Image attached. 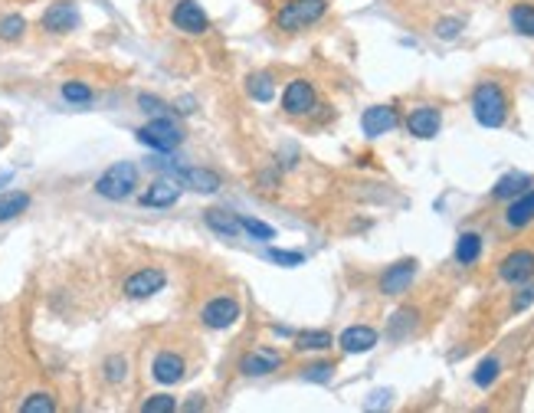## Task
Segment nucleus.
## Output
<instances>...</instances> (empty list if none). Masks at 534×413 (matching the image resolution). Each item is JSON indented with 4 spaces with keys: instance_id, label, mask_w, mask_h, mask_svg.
<instances>
[{
    "instance_id": "1",
    "label": "nucleus",
    "mask_w": 534,
    "mask_h": 413,
    "mask_svg": "<svg viewBox=\"0 0 534 413\" xmlns=\"http://www.w3.org/2000/svg\"><path fill=\"white\" fill-rule=\"evenodd\" d=\"M472 115L482 129H502L508 121V96L495 79H482L472 92Z\"/></svg>"
},
{
    "instance_id": "2",
    "label": "nucleus",
    "mask_w": 534,
    "mask_h": 413,
    "mask_svg": "<svg viewBox=\"0 0 534 413\" xmlns=\"http://www.w3.org/2000/svg\"><path fill=\"white\" fill-rule=\"evenodd\" d=\"M135 191H138V164L135 161H115L96 181V194L102 200H112V204L129 200Z\"/></svg>"
},
{
    "instance_id": "3",
    "label": "nucleus",
    "mask_w": 534,
    "mask_h": 413,
    "mask_svg": "<svg viewBox=\"0 0 534 413\" xmlns=\"http://www.w3.org/2000/svg\"><path fill=\"white\" fill-rule=\"evenodd\" d=\"M328 13V0H289L282 4L276 13V30L282 33H299L309 30Z\"/></svg>"
},
{
    "instance_id": "4",
    "label": "nucleus",
    "mask_w": 534,
    "mask_h": 413,
    "mask_svg": "<svg viewBox=\"0 0 534 413\" xmlns=\"http://www.w3.org/2000/svg\"><path fill=\"white\" fill-rule=\"evenodd\" d=\"M135 138H138L145 148H151V152H174V148L184 142V131L181 125L171 119H151L148 125H141V129L135 131Z\"/></svg>"
},
{
    "instance_id": "5",
    "label": "nucleus",
    "mask_w": 534,
    "mask_h": 413,
    "mask_svg": "<svg viewBox=\"0 0 534 413\" xmlns=\"http://www.w3.org/2000/svg\"><path fill=\"white\" fill-rule=\"evenodd\" d=\"M243 316V305L236 295H216L200 308V325L214 328V331H224V328H233Z\"/></svg>"
},
{
    "instance_id": "6",
    "label": "nucleus",
    "mask_w": 534,
    "mask_h": 413,
    "mask_svg": "<svg viewBox=\"0 0 534 413\" xmlns=\"http://www.w3.org/2000/svg\"><path fill=\"white\" fill-rule=\"evenodd\" d=\"M164 285H168V272L161 269V266H141V269H135L129 279L122 283V292H125V299L141 302V299L158 295Z\"/></svg>"
},
{
    "instance_id": "7",
    "label": "nucleus",
    "mask_w": 534,
    "mask_h": 413,
    "mask_svg": "<svg viewBox=\"0 0 534 413\" xmlns=\"http://www.w3.org/2000/svg\"><path fill=\"white\" fill-rule=\"evenodd\" d=\"M79 23H82V17H79V7H75L73 0H56V4H50L43 11V17H40V27H43L46 33H53V36L79 30Z\"/></svg>"
},
{
    "instance_id": "8",
    "label": "nucleus",
    "mask_w": 534,
    "mask_h": 413,
    "mask_svg": "<svg viewBox=\"0 0 534 413\" xmlns=\"http://www.w3.org/2000/svg\"><path fill=\"white\" fill-rule=\"evenodd\" d=\"M171 23L181 33H187V36H203V33L210 30V17H207V11H203L197 0H177L171 11Z\"/></svg>"
},
{
    "instance_id": "9",
    "label": "nucleus",
    "mask_w": 534,
    "mask_h": 413,
    "mask_svg": "<svg viewBox=\"0 0 534 413\" xmlns=\"http://www.w3.org/2000/svg\"><path fill=\"white\" fill-rule=\"evenodd\" d=\"M315 102H318V96H315V86H311L309 79H292L289 86H286V92H282V112L289 119L309 115L315 109Z\"/></svg>"
},
{
    "instance_id": "10",
    "label": "nucleus",
    "mask_w": 534,
    "mask_h": 413,
    "mask_svg": "<svg viewBox=\"0 0 534 413\" xmlns=\"http://www.w3.org/2000/svg\"><path fill=\"white\" fill-rule=\"evenodd\" d=\"M151 378L158 384H164V387L181 384L184 378H187V361H184V355H177V351L171 348L158 351L154 361H151Z\"/></svg>"
},
{
    "instance_id": "11",
    "label": "nucleus",
    "mask_w": 534,
    "mask_h": 413,
    "mask_svg": "<svg viewBox=\"0 0 534 413\" xmlns=\"http://www.w3.org/2000/svg\"><path fill=\"white\" fill-rule=\"evenodd\" d=\"M279 368H282V351L269 348V345L246 351L243 358H240V374L243 378H266V374H272Z\"/></svg>"
},
{
    "instance_id": "12",
    "label": "nucleus",
    "mask_w": 534,
    "mask_h": 413,
    "mask_svg": "<svg viewBox=\"0 0 534 413\" xmlns=\"http://www.w3.org/2000/svg\"><path fill=\"white\" fill-rule=\"evenodd\" d=\"M499 279L508 285H524L534 279V253L531 250H514L508 253L499 266Z\"/></svg>"
},
{
    "instance_id": "13",
    "label": "nucleus",
    "mask_w": 534,
    "mask_h": 413,
    "mask_svg": "<svg viewBox=\"0 0 534 413\" xmlns=\"http://www.w3.org/2000/svg\"><path fill=\"white\" fill-rule=\"evenodd\" d=\"M439 129H443V112L436 105H420L406 115V131L420 138V142H429V138H436Z\"/></svg>"
},
{
    "instance_id": "14",
    "label": "nucleus",
    "mask_w": 534,
    "mask_h": 413,
    "mask_svg": "<svg viewBox=\"0 0 534 413\" xmlns=\"http://www.w3.org/2000/svg\"><path fill=\"white\" fill-rule=\"evenodd\" d=\"M413 279H417V260H400L384 269V276H381V292L404 295V292H410Z\"/></svg>"
},
{
    "instance_id": "15",
    "label": "nucleus",
    "mask_w": 534,
    "mask_h": 413,
    "mask_svg": "<svg viewBox=\"0 0 534 413\" xmlns=\"http://www.w3.org/2000/svg\"><path fill=\"white\" fill-rule=\"evenodd\" d=\"M397 125H400V115H397L394 105H371L361 115V131L367 138H381L387 131H394Z\"/></svg>"
},
{
    "instance_id": "16",
    "label": "nucleus",
    "mask_w": 534,
    "mask_h": 413,
    "mask_svg": "<svg viewBox=\"0 0 534 413\" xmlns=\"http://www.w3.org/2000/svg\"><path fill=\"white\" fill-rule=\"evenodd\" d=\"M177 181H181L184 187H191L193 194H216L220 187H224V177H220V171H214V168H181L177 171Z\"/></svg>"
},
{
    "instance_id": "17",
    "label": "nucleus",
    "mask_w": 534,
    "mask_h": 413,
    "mask_svg": "<svg viewBox=\"0 0 534 413\" xmlns=\"http://www.w3.org/2000/svg\"><path fill=\"white\" fill-rule=\"evenodd\" d=\"M377 341H381V331L371 325H351L344 328L342 338H338V345H342L344 355H367V351L377 348Z\"/></svg>"
},
{
    "instance_id": "18",
    "label": "nucleus",
    "mask_w": 534,
    "mask_h": 413,
    "mask_svg": "<svg viewBox=\"0 0 534 413\" xmlns=\"http://www.w3.org/2000/svg\"><path fill=\"white\" fill-rule=\"evenodd\" d=\"M181 191L184 184L181 181H174V177H161L154 184H148V191L138 197L141 206H174L181 200Z\"/></svg>"
},
{
    "instance_id": "19",
    "label": "nucleus",
    "mask_w": 534,
    "mask_h": 413,
    "mask_svg": "<svg viewBox=\"0 0 534 413\" xmlns=\"http://www.w3.org/2000/svg\"><path fill=\"white\" fill-rule=\"evenodd\" d=\"M203 223L214 230L216 237L224 239H236L243 233V223L236 217L233 210H220V206H210V210H203Z\"/></svg>"
},
{
    "instance_id": "20",
    "label": "nucleus",
    "mask_w": 534,
    "mask_h": 413,
    "mask_svg": "<svg viewBox=\"0 0 534 413\" xmlns=\"http://www.w3.org/2000/svg\"><path fill=\"white\" fill-rule=\"evenodd\" d=\"M531 220H534V191L528 187L524 194H518L512 204H508V210H505V223L512 230H524Z\"/></svg>"
},
{
    "instance_id": "21",
    "label": "nucleus",
    "mask_w": 534,
    "mask_h": 413,
    "mask_svg": "<svg viewBox=\"0 0 534 413\" xmlns=\"http://www.w3.org/2000/svg\"><path fill=\"white\" fill-rule=\"evenodd\" d=\"M528 187H531V175H524V171H508L499 184L491 187V197H495V200H514V197L524 194Z\"/></svg>"
},
{
    "instance_id": "22",
    "label": "nucleus",
    "mask_w": 534,
    "mask_h": 413,
    "mask_svg": "<svg viewBox=\"0 0 534 413\" xmlns=\"http://www.w3.org/2000/svg\"><path fill=\"white\" fill-rule=\"evenodd\" d=\"M33 204V197L27 191H4L0 194V223H7V220H17L20 214H27Z\"/></svg>"
},
{
    "instance_id": "23",
    "label": "nucleus",
    "mask_w": 534,
    "mask_h": 413,
    "mask_svg": "<svg viewBox=\"0 0 534 413\" xmlns=\"http://www.w3.org/2000/svg\"><path fill=\"white\" fill-rule=\"evenodd\" d=\"M417 322H420L417 308H400V312H394V316H390V325H387V338H390V341H404V338L413 335Z\"/></svg>"
},
{
    "instance_id": "24",
    "label": "nucleus",
    "mask_w": 534,
    "mask_h": 413,
    "mask_svg": "<svg viewBox=\"0 0 534 413\" xmlns=\"http://www.w3.org/2000/svg\"><path fill=\"white\" fill-rule=\"evenodd\" d=\"M334 345L332 331L325 328H309V331H299L295 335V351H328Z\"/></svg>"
},
{
    "instance_id": "25",
    "label": "nucleus",
    "mask_w": 534,
    "mask_h": 413,
    "mask_svg": "<svg viewBox=\"0 0 534 413\" xmlns=\"http://www.w3.org/2000/svg\"><path fill=\"white\" fill-rule=\"evenodd\" d=\"M246 92H249L253 102H272V96H276V79H272V73H253V76L246 79Z\"/></svg>"
},
{
    "instance_id": "26",
    "label": "nucleus",
    "mask_w": 534,
    "mask_h": 413,
    "mask_svg": "<svg viewBox=\"0 0 534 413\" xmlns=\"http://www.w3.org/2000/svg\"><path fill=\"white\" fill-rule=\"evenodd\" d=\"M102 381L112 384V387L129 381V358H125V355H108V358L102 361Z\"/></svg>"
},
{
    "instance_id": "27",
    "label": "nucleus",
    "mask_w": 534,
    "mask_h": 413,
    "mask_svg": "<svg viewBox=\"0 0 534 413\" xmlns=\"http://www.w3.org/2000/svg\"><path fill=\"white\" fill-rule=\"evenodd\" d=\"M482 256V237L479 233H462L456 239V262L459 266H472Z\"/></svg>"
},
{
    "instance_id": "28",
    "label": "nucleus",
    "mask_w": 534,
    "mask_h": 413,
    "mask_svg": "<svg viewBox=\"0 0 534 413\" xmlns=\"http://www.w3.org/2000/svg\"><path fill=\"white\" fill-rule=\"evenodd\" d=\"M508 23H512L514 33L534 40V4H514L512 11H508Z\"/></svg>"
},
{
    "instance_id": "29",
    "label": "nucleus",
    "mask_w": 534,
    "mask_h": 413,
    "mask_svg": "<svg viewBox=\"0 0 534 413\" xmlns=\"http://www.w3.org/2000/svg\"><path fill=\"white\" fill-rule=\"evenodd\" d=\"M499 374H502V361L485 358V361H479V368L472 370V384H475V387H482V391H489L491 384L499 381Z\"/></svg>"
},
{
    "instance_id": "30",
    "label": "nucleus",
    "mask_w": 534,
    "mask_h": 413,
    "mask_svg": "<svg viewBox=\"0 0 534 413\" xmlns=\"http://www.w3.org/2000/svg\"><path fill=\"white\" fill-rule=\"evenodd\" d=\"M23 33H27V20L20 13H4L0 17V43H17V40H23Z\"/></svg>"
},
{
    "instance_id": "31",
    "label": "nucleus",
    "mask_w": 534,
    "mask_h": 413,
    "mask_svg": "<svg viewBox=\"0 0 534 413\" xmlns=\"http://www.w3.org/2000/svg\"><path fill=\"white\" fill-rule=\"evenodd\" d=\"M53 410H56V397L50 391H33L20 403V413H53Z\"/></svg>"
},
{
    "instance_id": "32",
    "label": "nucleus",
    "mask_w": 534,
    "mask_h": 413,
    "mask_svg": "<svg viewBox=\"0 0 534 413\" xmlns=\"http://www.w3.org/2000/svg\"><path fill=\"white\" fill-rule=\"evenodd\" d=\"M59 96H63L66 102H73V105H86V102H92L96 92H92V86L82 82V79H69V82H63Z\"/></svg>"
},
{
    "instance_id": "33",
    "label": "nucleus",
    "mask_w": 534,
    "mask_h": 413,
    "mask_svg": "<svg viewBox=\"0 0 534 413\" xmlns=\"http://www.w3.org/2000/svg\"><path fill=\"white\" fill-rule=\"evenodd\" d=\"M181 403H177V397L174 394H151L148 401L141 403V413H171L177 410Z\"/></svg>"
},
{
    "instance_id": "34",
    "label": "nucleus",
    "mask_w": 534,
    "mask_h": 413,
    "mask_svg": "<svg viewBox=\"0 0 534 413\" xmlns=\"http://www.w3.org/2000/svg\"><path fill=\"white\" fill-rule=\"evenodd\" d=\"M332 378H334V364H328V361L302 368V381H309V384H328Z\"/></svg>"
},
{
    "instance_id": "35",
    "label": "nucleus",
    "mask_w": 534,
    "mask_h": 413,
    "mask_svg": "<svg viewBox=\"0 0 534 413\" xmlns=\"http://www.w3.org/2000/svg\"><path fill=\"white\" fill-rule=\"evenodd\" d=\"M240 223H243V233H249L253 239H276V230L269 227V223H263V220H256V217H240Z\"/></svg>"
},
{
    "instance_id": "36",
    "label": "nucleus",
    "mask_w": 534,
    "mask_h": 413,
    "mask_svg": "<svg viewBox=\"0 0 534 413\" xmlns=\"http://www.w3.org/2000/svg\"><path fill=\"white\" fill-rule=\"evenodd\" d=\"M266 260L279 262V266H302V262H305V253H299V250H276V246H269Z\"/></svg>"
},
{
    "instance_id": "37",
    "label": "nucleus",
    "mask_w": 534,
    "mask_h": 413,
    "mask_svg": "<svg viewBox=\"0 0 534 413\" xmlns=\"http://www.w3.org/2000/svg\"><path fill=\"white\" fill-rule=\"evenodd\" d=\"M462 27H466V23L459 20V17H443V20H436V27H433V33H436L439 40H456V36H459L462 33Z\"/></svg>"
},
{
    "instance_id": "38",
    "label": "nucleus",
    "mask_w": 534,
    "mask_h": 413,
    "mask_svg": "<svg viewBox=\"0 0 534 413\" xmlns=\"http://www.w3.org/2000/svg\"><path fill=\"white\" fill-rule=\"evenodd\" d=\"M531 305H534V285L528 283V285L522 289V292H518V295L512 299V312L518 316V312H524V308H531Z\"/></svg>"
},
{
    "instance_id": "39",
    "label": "nucleus",
    "mask_w": 534,
    "mask_h": 413,
    "mask_svg": "<svg viewBox=\"0 0 534 413\" xmlns=\"http://www.w3.org/2000/svg\"><path fill=\"white\" fill-rule=\"evenodd\" d=\"M138 109L141 112H151V115H154V112L164 109V102H161L158 96H148V92H141V96H138Z\"/></svg>"
},
{
    "instance_id": "40",
    "label": "nucleus",
    "mask_w": 534,
    "mask_h": 413,
    "mask_svg": "<svg viewBox=\"0 0 534 413\" xmlns=\"http://www.w3.org/2000/svg\"><path fill=\"white\" fill-rule=\"evenodd\" d=\"M177 105H181V109H177V112H184V115H191V112H193V98H181Z\"/></svg>"
}]
</instances>
